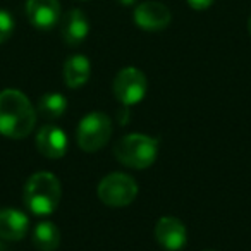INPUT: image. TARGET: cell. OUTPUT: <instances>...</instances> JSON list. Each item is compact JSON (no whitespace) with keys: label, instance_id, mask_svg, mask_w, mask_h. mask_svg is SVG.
Listing matches in <instances>:
<instances>
[{"label":"cell","instance_id":"cell-1","mask_svg":"<svg viewBox=\"0 0 251 251\" xmlns=\"http://www.w3.org/2000/svg\"><path fill=\"white\" fill-rule=\"evenodd\" d=\"M36 119V108L23 91L14 88L0 91V134L23 140L35 129Z\"/></svg>","mask_w":251,"mask_h":251},{"label":"cell","instance_id":"cell-2","mask_svg":"<svg viewBox=\"0 0 251 251\" xmlns=\"http://www.w3.org/2000/svg\"><path fill=\"white\" fill-rule=\"evenodd\" d=\"M25 205L31 213L38 217L52 215L59 208L62 188L60 181L50 172H36L26 181Z\"/></svg>","mask_w":251,"mask_h":251},{"label":"cell","instance_id":"cell-3","mask_svg":"<svg viewBox=\"0 0 251 251\" xmlns=\"http://www.w3.org/2000/svg\"><path fill=\"white\" fill-rule=\"evenodd\" d=\"M114 157L119 164L126 167L143 171L157 160L158 141L148 134H127L114 145Z\"/></svg>","mask_w":251,"mask_h":251},{"label":"cell","instance_id":"cell-4","mask_svg":"<svg viewBox=\"0 0 251 251\" xmlns=\"http://www.w3.org/2000/svg\"><path fill=\"white\" fill-rule=\"evenodd\" d=\"M112 138V121L105 112H90L77 124V147L86 153H95L107 147Z\"/></svg>","mask_w":251,"mask_h":251},{"label":"cell","instance_id":"cell-5","mask_svg":"<svg viewBox=\"0 0 251 251\" xmlns=\"http://www.w3.org/2000/svg\"><path fill=\"white\" fill-rule=\"evenodd\" d=\"M97 195L98 200L107 206L122 208V206L131 205L136 200L138 184L126 172H112L98 182Z\"/></svg>","mask_w":251,"mask_h":251},{"label":"cell","instance_id":"cell-6","mask_svg":"<svg viewBox=\"0 0 251 251\" xmlns=\"http://www.w3.org/2000/svg\"><path fill=\"white\" fill-rule=\"evenodd\" d=\"M148 90V81L145 74L136 67H124L114 77L112 91L117 101L124 107H133L145 98Z\"/></svg>","mask_w":251,"mask_h":251},{"label":"cell","instance_id":"cell-7","mask_svg":"<svg viewBox=\"0 0 251 251\" xmlns=\"http://www.w3.org/2000/svg\"><path fill=\"white\" fill-rule=\"evenodd\" d=\"M171 11L167 5L155 2V0H147L141 2L134 9V23L138 28L145 31H162L171 25Z\"/></svg>","mask_w":251,"mask_h":251},{"label":"cell","instance_id":"cell-8","mask_svg":"<svg viewBox=\"0 0 251 251\" xmlns=\"http://www.w3.org/2000/svg\"><path fill=\"white\" fill-rule=\"evenodd\" d=\"M155 239L165 251H179L188 243L186 226L176 217H162L155 224Z\"/></svg>","mask_w":251,"mask_h":251},{"label":"cell","instance_id":"cell-9","mask_svg":"<svg viewBox=\"0 0 251 251\" xmlns=\"http://www.w3.org/2000/svg\"><path fill=\"white\" fill-rule=\"evenodd\" d=\"M26 16L36 29L49 31V29L55 28L60 19L59 0H28Z\"/></svg>","mask_w":251,"mask_h":251},{"label":"cell","instance_id":"cell-10","mask_svg":"<svg viewBox=\"0 0 251 251\" xmlns=\"http://www.w3.org/2000/svg\"><path fill=\"white\" fill-rule=\"evenodd\" d=\"M36 148L49 160H59L67 151V136L57 126H43L36 134Z\"/></svg>","mask_w":251,"mask_h":251},{"label":"cell","instance_id":"cell-11","mask_svg":"<svg viewBox=\"0 0 251 251\" xmlns=\"http://www.w3.org/2000/svg\"><path fill=\"white\" fill-rule=\"evenodd\" d=\"M29 230V219L16 208H0V239L21 241Z\"/></svg>","mask_w":251,"mask_h":251},{"label":"cell","instance_id":"cell-12","mask_svg":"<svg viewBox=\"0 0 251 251\" xmlns=\"http://www.w3.org/2000/svg\"><path fill=\"white\" fill-rule=\"evenodd\" d=\"M60 33H62V40L66 42V45H81L90 33V23H88L84 12L79 9H73V11L66 12L62 23H60Z\"/></svg>","mask_w":251,"mask_h":251},{"label":"cell","instance_id":"cell-13","mask_svg":"<svg viewBox=\"0 0 251 251\" xmlns=\"http://www.w3.org/2000/svg\"><path fill=\"white\" fill-rule=\"evenodd\" d=\"M90 74L91 64L88 57L84 55H73L64 64V81L71 90H77L83 84H86L90 79Z\"/></svg>","mask_w":251,"mask_h":251},{"label":"cell","instance_id":"cell-14","mask_svg":"<svg viewBox=\"0 0 251 251\" xmlns=\"http://www.w3.org/2000/svg\"><path fill=\"white\" fill-rule=\"evenodd\" d=\"M31 241L38 251H55L60 244V230L53 222H40L31 232Z\"/></svg>","mask_w":251,"mask_h":251},{"label":"cell","instance_id":"cell-15","mask_svg":"<svg viewBox=\"0 0 251 251\" xmlns=\"http://www.w3.org/2000/svg\"><path fill=\"white\" fill-rule=\"evenodd\" d=\"M67 110V100L60 93H45L38 100L36 105V114L42 115L47 121H57Z\"/></svg>","mask_w":251,"mask_h":251},{"label":"cell","instance_id":"cell-16","mask_svg":"<svg viewBox=\"0 0 251 251\" xmlns=\"http://www.w3.org/2000/svg\"><path fill=\"white\" fill-rule=\"evenodd\" d=\"M14 33V18L9 11L0 9V45L5 43Z\"/></svg>","mask_w":251,"mask_h":251},{"label":"cell","instance_id":"cell-17","mask_svg":"<svg viewBox=\"0 0 251 251\" xmlns=\"http://www.w3.org/2000/svg\"><path fill=\"white\" fill-rule=\"evenodd\" d=\"M213 2H215V0H188L189 7L195 9V11H205V9H208Z\"/></svg>","mask_w":251,"mask_h":251},{"label":"cell","instance_id":"cell-18","mask_svg":"<svg viewBox=\"0 0 251 251\" xmlns=\"http://www.w3.org/2000/svg\"><path fill=\"white\" fill-rule=\"evenodd\" d=\"M119 2H121V4H124V5H131V4H134L136 0H119Z\"/></svg>","mask_w":251,"mask_h":251},{"label":"cell","instance_id":"cell-19","mask_svg":"<svg viewBox=\"0 0 251 251\" xmlns=\"http://www.w3.org/2000/svg\"><path fill=\"white\" fill-rule=\"evenodd\" d=\"M0 251H7V244H5L2 239H0Z\"/></svg>","mask_w":251,"mask_h":251},{"label":"cell","instance_id":"cell-20","mask_svg":"<svg viewBox=\"0 0 251 251\" xmlns=\"http://www.w3.org/2000/svg\"><path fill=\"white\" fill-rule=\"evenodd\" d=\"M248 33H250V36H251V16H250V19H248Z\"/></svg>","mask_w":251,"mask_h":251},{"label":"cell","instance_id":"cell-21","mask_svg":"<svg viewBox=\"0 0 251 251\" xmlns=\"http://www.w3.org/2000/svg\"><path fill=\"white\" fill-rule=\"evenodd\" d=\"M206 251H213V250H206Z\"/></svg>","mask_w":251,"mask_h":251}]
</instances>
